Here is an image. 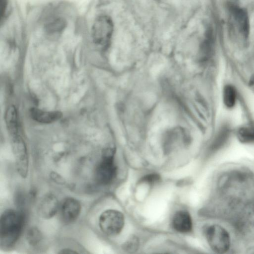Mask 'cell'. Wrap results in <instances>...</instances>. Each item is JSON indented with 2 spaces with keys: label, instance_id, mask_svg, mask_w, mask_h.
I'll use <instances>...</instances> for the list:
<instances>
[{
  "label": "cell",
  "instance_id": "11",
  "mask_svg": "<svg viewBox=\"0 0 254 254\" xmlns=\"http://www.w3.org/2000/svg\"><path fill=\"white\" fill-rule=\"evenodd\" d=\"M173 228L181 233L189 232L192 226V220L189 213L185 211L177 212L174 216L172 220Z\"/></svg>",
  "mask_w": 254,
  "mask_h": 254
},
{
  "label": "cell",
  "instance_id": "12",
  "mask_svg": "<svg viewBox=\"0 0 254 254\" xmlns=\"http://www.w3.org/2000/svg\"><path fill=\"white\" fill-rule=\"evenodd\" d=\"M30 114L33 119L45 124L57 121L62 117V113L60 111H45L35 108L30 110Z\"/></svg>",
  "mask_w": 254,
  "mask_h": 254
},
{
  "label": "cell",
  "instance_id": "20",
  "mask_svg": "<svg viewBox=\"0 0 254 254\" xmlns=\"http://www.w3.org/2000/svg\"><path fill=\"white\" fill-rule=\"evenodd\" d=\"M160 179L161 178L159 175L157 174H151L141 178L140 180V182L153 184L159 182Z\"/></svg>",
  "mask_w": 254,
  "mask_h": 254
},
{
  "label": "cell",
  "instance_id": "6",
  "mask_svg": "<svg viewBox=\"0 0 254 254\" xmlns=\"http://www.w3.org/2000/svg\"><path fill=\"white\" fill-rule=\"evenodd\" d=\"M11 147L17 172L22 178H25L28 172L29 161L25 141L20 135H13Z\"/></svg>",
  "mask_w": 254,
  "mask_h": 254
},
{
  "label": "cell",
  "instance_id": "19",
  "mask_svg": "<svg viewBox=\"0 0 254 254\" xmlns=\"http://www.w3.org/2000/svg\"><path fill=\"white\" fill-rule=\"evenodd\" d=\"M0 23L2 24L10 12V6L8 0H0Z\"/></svg>",
  "mask_w": 254,
  "mask_h": 254
},
{
  "label": "cell",
  "instance_id": "4",
  "mask_svg": "<svg viewBox=\"0 0 254 254\" xmlns=\"http://www.w3.org/2000/svg\"><path fill=\"white\" fill-rule=\"evenodd\" d=\"M205 236L211 249L215 253L223 254L230 246V238L228 232L218 225H212L205 230Z\"/></svg>",
  "mask_w": 254,
  "mask_h": 254
},
{
  "label": "cell",
  "instance_id": "1",
  "mask_svg": "<svg viewBox=\"0 0 254 254\" xmlns=\"http://www.w3.org/2000/svg\"><path fill=\"white\" fill-rule=\"evenodd\" d=\"M24 223V215L19 210L8 209L0 219V246L3 250L13 247L17 241Z\"/></svg>",
  "mask_w": 254,
  "mask_h": 254
},
{
  "label": "cell",
  "instance_id": "15",
  "mask_svg": "<svg viewBox=\"0 0 254 254\" xmlns=\"http://www.w3.org/2000/svg\"><path fill=\"white\" fill-rule=\"evenodd\" d=\"M230 133V128L226 125H223L219 130L212 144L213 149L221 146L227 140Z\"/></svg>",
  "mask_w": 254,
  "mask_h": 254
},
{
  "label": "cell",
  "instance_id": "18",
  "mask_svg": "<svg viewBox=\"0 0 254 254\" xmlns=\"http://www.w3.org/2000/svg\"><path fill=\"white\" fill-rule=\"evenodd\" d=\"M138 246V238L135 236H132L124 244L123 248L128 253H134L137 250Z\"/></svg>",
  "mask_w": 254,
  "mask_h": 254
},
{
  "label": "cell",
  "instance_id": "23",
  "mask_svg": "<svg viewBox=\"0 0 254 254\" xmlns=\"http://www.w3.org/2000/svg\"><path fill=\"white\" fill-rule=\"evenodd\" d=\"M156 0V1H162V0Z\"/></svg>",
  "mask_w": 254,
  "mask_h": 254
},
{
  "label": "cell",
  "instance_id": "21",
  "mask_svg": "<svg viewBox=\"0 0 254 254\" xmlns=\"http://www.w3.org/2000/svg\"><path fill=\"white\" fill-rule=\"evenodd\" d=\"M51 176H52V179H53L56 182L59 183H63L64 180L58 174H57L56 173H54L52 174Z\"/></svg>",
  "mask_w": 254,
  "mask_h": 254
},
{
  "label": "cell",
  "instance_id": "8",
  "mask_svg": "<svg viewBox=\"0 0 254 254\" xmlns=\"http://www.w3.org/2000/svg\"><path fill=\"white\" fill-rule=\"evenodd\" d=\"M228 8L239 32L244 38H247L250 33L249 19L247 11L242 7L232 4L229 5Z\"/></svg>",
  "mask_w": 254,
  "mask_h": 254
},
{
  "label": "cell",
  "instance_id": "13",
  "mask_svg": "<svg viewBox=\"0 0 254 254\" xmlns=\"http://www.w3.org/2000/svg\"><path fill=\"white\" fill-rule=\"evenodd\" d=\"M18 116L15 107L11 105L7 109L4 119L8 131L13 136L17 134L18 132Z\"/></svg>",
  "mask_w": 254,
  "mask_h": 254
},
{
  "label": "cell",
  "instance_id": "16",
  "mask_svg": "<svg viewBox=\"0 0 254 254\" xmlns=\"http://www.w3.org/2000/svg\"><path fill=\"white\" fill-rule=\"evenodd\" d=\"M223 101L228 108L233 107L236 102V92L235 88L231 85H226L223 90Z\"/></svg>",
  "mask_w": 254,
  "mask_h": 254
},
{
  "label": "cell",
  "instance_id": "9",
  "mask_svg": "<svg viewBox=\"0 0 254 254\" xmlns=\"http://www.w3.org/2000/svg\"><path fill=\"white\" fill-rule=\"evenodd\" d=\"M59 208V202L56 196L53 194L48 193L45 195L40 201V214L44 219H51L57 213Z\"/></svg>",
  "mask_w": 254,
  "mask_h": 254
},
{
  "label": "cell",
  "instance_id": "3",
  "mask_svg": "<svg viewBox=\"0 0 254 254\" xmlns=\"http://www.w3.org/2000/svg\"><path fill=\"white\" fill-rule=\"evenodd\" d=\"M114 23L109 15L101 14L93 21L91 34L93 42L97 45L105 47L110 43L114 33Z\"/></svg>",
  "mask_w": 254,
  "mask_h": 254
},
{
  "label": "cell",
  "instance_id": "22",
  "mask_svg": "<svg viewBox=\"0 0 254 254\" xmlns=\"http://www.w3.org/2000/svg\"><path fill=\"white\" fill-rule=\"evenodd\" d=\"M59 254H76L78 253L75 251H74L70 249H64L63 250H61L59 252Z\"/></svg>",
  "mask_w": 254,
  "mask_h": 254
},
{
  "label": "cell",
  "instance_id": "5",
  "mask_svg": "<svg viewBox=\"0 0 254 254\" xmlns=\"http://www.w3.org/2000/svg\"><path fill=\"white\" fill-rule=\"evenodd\" d=\"M125 219L122 213L114 209L104 211L99 218V225L101 231L108 235H116L122 230Z\"/></svg>",
  "mask_w": 254,
  "mask_h": 254
},
{
  "label": "cell",
  "instance_id": "10",
  "mask_svg": "<svg viewBox=\"0 0 254 254\" xmlns=\"http://www.w3.org/2000/svg\"><path fill=\"white\" fill-rule=\"evenodd\" d=\"M67 26V22L63 17H53L45 23L44 31L49 36H57L62 34Z\"/></svg>",
  "mask_w": 254,
  "mask_h": 254
},
{
  "label": "cell",
  "instance_id": "17",
  "mask_svg": "<svg viewBox=\"0 0 254 254\" xmlns=\"http://www.w3.org/2000/svg\"><path fill=\"white\" fill-rule=\"evenodd\" d=\"M42 234L36 227H32L27 231L26 239L29 245L32 246L37 245L42 239Z\"/></svg>",
  "mask_w": 254,
  "mask_h": 254
},
{
  "label": "cell",
  "instance_id": "2",
  "mask_svg": "<svg viewBox=\"0 0 254 254\" xmlns=\"http://www.w3.org/2000/svg\"><path fill=\"white\" fill-rule=\"evenodd\" d=\"M115 150L112 148L104 149L101 160L95 171L96 182L102 185H107L113 182L117 175V167L114 163Z\"/></svg>",
  "mask_w": 254,
  "mask_h": 254
},
{
  "label": "cell",
  "instance_id": "7",
  "mask_svg": "<svg viewBox=\"0 0 254 254\" xmlns=\"http://www.w3.org/2000/svg\"><path fill=\"white\" fill-rule=\"evenodd\" d=\"M59 210L62 219L66 223L74 222L79 215L81 205L76 199L68 197L63 200Z\"/></svg>",
  "mask_w": 254,
  "mask_h": 254
},
{
  "label": "cell",
  "instance_id": "14",
  "mask_svg": "<svg viewBox=\"0 0 254 254\" xmlns=\"http://www.w3.org/2000/svg\"><path fill=\"white\" fill-rule=\"evenodd\" d=\"M237 135L242 143H254V125L242 127L238 130Z\"/></svg>",
  "mask_w": 254,
  "mask_h": 254
}]
</instances>
